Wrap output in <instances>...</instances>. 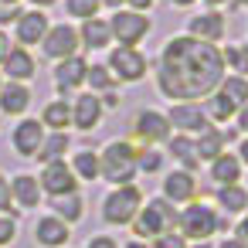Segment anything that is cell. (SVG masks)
Returning <instances> with one entry per match:
<instances>
[{"label": "cell", "mask_w": 248, "mask_h": 248, "mask_svg": "<svg viewBox=\"0 0 248 248\" xmlns=\"http://www.w3.org/2000/svg\"><path fill=\"white\" fill-rule=\"evenodd\" d=\"M194 248H211V245H194Z\"/></svg>", "instance_id": "obj_56"}, {"label": "cell", "mask_w": 248, "mask_h": 248, "mask_svg": "<svg viewBox=\"0 0 248 248\" xmlns=\"http://www.w3.org/2000/svg\"><path fill=\"white\" fill-rule=\"evenodd\" d=\"M45 34H48V17L41 11L17 17V41L21 45H38V41H45Z\"/></svg>", "instance_id": "obj_16"}, {"label": "cell", "mask_w": 248, "mask_h": 248, "mask_svg": "<svg viewBox=\"0 0 248 248\" xmlns=\"http://www.w3.org/2000/svg\"><path fill=\"white\" fill-rule=\"evenodd\" d=\"M34 4H38V7H48V4H55V0H34Z\"/></svg>", "instance_id": "obj_52"}, {"label": "cell", "mask_w": 248, "mask_h": 248, "mask_svg": "<svg viewBox=\"0 0 248 248\" xmlns=\"http://www.w3.org/2000/svg\"><path fill=\"white\" fill-rule=\"evenodd\" d=\"M99 7H102V0H68V14L82 17V21H92Z\"/></svg>", "instance_id": "obj_34"}, {"label": "cell", "mask_w": 248, "mask_h": 248, "mask_svg": "<svg viewBox=\"0 0 248 248\" xmlns=\"http://www.w3.org/2000/svg\"><path fill=\"white\" fill-rule=\"evenodd\" d=\"M234 116H238V129H241V133H248V102H245Z\"/></svg>", "instance_id": "obj_41"}, {"label": "cell", "mask_w": 248, "mask_h": 248, "mask_svg": "<svg viewBox=\"0 0 248 248\" xmlns=\"http://www.w3.org/2000/svg\"><path fill=\"white\" fill-rule=\"evenodd\" d=\"M45 55L55 62H65V58H72L75 51H78V31L72 28V24H55V28H48V34H45Z\"/></svg>", "instance_id": "obj_7"}, {"label": "cell", "mask_w": 248, "mask_h": 248, "mask_svg": "<svg viewBox=\"0 0 248 248\" xmlns=\"http://www.w3.org/2000/svg\"><path fill=\"white\" fill-rule=\"evenodd\" d=\"M89 248H116V238H92Z\"/></svg>", "instance_id": "obj_43"}, {"label": "cell", "mask_w": 248, "mask_h": 248, "mask_svg": "<svg viewBox=\"0 0 248 248\" xmlns=\"http://www.w3.org/2000/svg\"><path fill=\"white\" fill-rule=\"evenodd\" d=\"M41 143H45V133H41V123H38V119H24V123L14 129V150H17L21 156H38Z\"/></svg>", "instance_id": "obj_14"}, {"label": "cell", "mask_w": 248, "mask_h": 248, "mask_svg": "<svg viewBox=\"0 0 248 248\" xmlns=\"http://www.w3.org/2000/svg\"><path fill=\"white\" fill-rule=\"evenodd\" d=\"M28 102H31V89L21 82H11V85L0 89V109L11 112V116H21L28 109Z\"/></svg>", "instance_id": "obj_18"}, {"label": "cell", "mask_w": 248, "mask_h": 248, "mask_svg": "<svg viewBox=\"0 0 248 248\" xmlns=\"http://www.w3.org/2000/svg\"><path fill=\"white\" fill-rule=\"evenodd\" d=\"M207 4H211V7H221V4H228V0H207Z\"/></svg>", "instance_id": "obj_51"}, {"label": "cell", "mask_w": 248, "mask_h": 248, "mask_svg": "<svg viewBox=\"0 0 248 248\" xmlns=\"http://www.w3.org/2000/svg\"><path fill=\"white\" fill-rule=\"evenodd\" d=\"M51 197H65V194H75V170L68 167V163H62V160H51V163H45V170H41V180H38Z\"/></svg>", "instance_id": "obj_9"}, {"label": "cell", "mask_w": 248, "mask_h": 248, "mask_svg": "<svg viewBox=\"0 0 248 248\" xmlns=\"http://www.w3.org/2000/svg\"><path fill=\"white\" fill-rule=\"evenodd\" d=\"M170 153H173V156L184 163V170H190V173H194L197 163H201V160H197V146H194L187 136H173V140H170Z\"/></svg>", "instance_id": "obj_28"}, {"label": "cell", "mask_w": 248, "mask_h": 248, "mask_svg": "<svg viewBox=\"0 0 248 248\" xmlns=\"http://www.w3.org/2000/svg\"><path fill=\"white\" fill-rule=\"evenodd\" d=\"M102 4H109V7H119V4H123V0H102Z\"/></svg>", "instance_id": "obj_50"}, {"label": "cell", "mask_w": 248, "mask_h": 248, "mask_svg": "<svg viewBox=\"0 0 248 248\" xmlns=\"http://www.w3.org/2000/svg\"><path fill=\"white\" fill-rule=\"evenodd\" d=\"M82 180H95L99 177V156L92 153V150H82L78 156H75V167H72Z\"/></svg>", "instance_id": "obj_33"}, {"label": "cell", "mask_w": 248, "mask_h": 248, "mask_svg": "<svg viewBox=\"0 0 248 248\" xmlns=\"http://www.w3.org/2000/svg\"><path fill=\"white\" fill-rule=\"evenodd\" d=\"M221 55H224V65L234 68V75H241V78L248 75V45H228Z\"/></svg>", "instance_id": "obj_32"}, {"label": "cell", "mask_w": 248, "mask_h": 248, "mask_svg": "<svg viewBox=\"0 0 248 248\" xmlns=\"http://www.w3.org/2000/svg\"><path fill=\"white\" fill-rule=\"evenodd\" d=\"M163 194H167V201L173 204H190L194 201V194H197V184H194V173L190 170H173L167 180H163Z\"/></svg>", "instance_id": "obj_11"}, {"label": "cell", "mask_w": 248, "mask_h": 248, "mask_svg": "<svg viewBox=\"0 0 248 248\" xmlns=\"http://www.w3.org/2000/svg\"><path fill=\"white\" fill-rule=\"evenodd\" d=\"M109 68H112V75H116L119 82H140L143 72H146V58H143L140 51L119 45V48H112V55H109Z\"/></svg>", "instance_id": "obj_8"}, {"label": "cell", "mask_w": 248, "mask_h": 248, "mask_svg": "<svg viewBox=\"0 0 248 248\" xmlns=\"http://www.w3.org/2000/svg\"><path fill=\"white\" fill-rule=\"evenodd\" d=\"M11 201H14V194H11V184L0 177V214H7V217H14V207H11Z\"/></svg>", "instance_id": "obj_37"}, {"label": "cell", "mask_w": 248, "mask_h": 248, "mask_svg": "<svg viewBox=\"0 0 248 248\" xmlns=\"http://www.w3.org/2000/svg\"><path fill=\"white\" fill-rule=\"evenodd\" d=\"M160 160H163L160 153H143V156H140V167H143L146 173H156V170H160Z\"/></svg>", "instance_id": "obj_39"}, {"label": "cell", "mask_w": 248, "mask_h": 248, "mask_svg": "<svg viewBox=\"0 0 248 248\" xmlns=\"http://www.w3.org/2000/svg\"><path fill=\"white\" fill-rule=\"evenodd\" d=\"M221 82H224V55L214 45L180 34V38H170L167 48L160 51L156 89L167 99L197 102V99H207L211 92H217Z\"/></svg>", "instance_id": "obj_1"}, {"label": "cell", "mask_w": 248, "mask_h": 248, "mask_svg": "<svg viewBox=\"0 0 248 248\" xmlns=\"http://www.w3.org/2000/svg\"><path fill=\"white\" fill-rule=\"evenodd\" d=\"M4 72H7V78H14V82L31 78V75H34V58H31L24 48H11L7 58H4Z\"/></svg>", "instance_id": "obj_19"}, {"label": "cell", "mask_w": 248, "mask_h": 248, "mask_svg": "<svg viewBox=\"0 0 248 248\" xmlns=\"http://www.w3.org/2000/svg\"><path fill=\"white\" fill-rule=\"evenodd\" d=\"M0 4H17V0H0Z\"/></svg>", "instance_id": "obj_54"}, {"label": "cell", "mask_w": 248, "mask_h": 248, "mask_svg": "<svg viewBox=\"0 0 248 248\" xmlns=\"http://www.w3.org/2000/svg\"><path fill=\"white\" fill-rule=\"evenodd\" d=\"M11 194H14V201H17L21 207H34V204L41 201V184H38L34 177H28V173H17V177L11 180Z\"/></svg>", "instance_id": "obj_20"}, {"label": "cell", "mask_w": 248, "mask_h": 248, "mask_svg": "<svg viewBox=\"0 0 248 248\" xmlns=\"http://www.w3.org/2000/svg\"><path fill=\"white\" fill-rule=\"evenodd\" d=\"M173 4H177V7H187V4H194V0H173Z\"/></svg>", "instance_id": "obj_53"}, {"label": "cell", "mask_w": 248, "mask_h": 248, "mask_svg": "<svg viewBox=\"0 0 248 248\" xmlns=\"http://www.w3.org/2000/svg\"><path fill=\"white\" fill-rule=\"evenodd\" d=\"M85 82H89L92 89H99V92H109L116 78H109V68H106V65H92L89 75H85Z\"/></svg>", "instance_id": "obj_35"}, {"label": "cell", "mask_w": 248, "mask_h": 248, "mask_svg": "<svg viewBox=\"0 0 248 248\" xmlns=\"http://www.w3.org/2000/svg\"><path fill=\"white\" fill-rule=\"evenodd\" d=\"M7 51H11V41H7V34H4V31H0V62L7 58Z\"/></svg>", "instance_id": "obj_44"}, {"label": "cell", "mask_w": 248, "mask_h": 248, "mask_svg": "<svg viewBox=\"0 0 248 248\" xmlns=\"http://www.w3.org/2000/svg\"><path fill=\"white\" fill-rule=\"evenodd\" d=\"M129 4H133V11L140 14V11H150V7H153V0H129Z\"/></svg>", "instance_id": "obj_45"}, {"label": "cell", "mask_w": 248, "mask_h": 248, "mask_svg": "<svg viewBox=\"0 0 248 248\" xmlns=\"http://www.w3.org/2000/svg\"><path fill=\"white\" fill-rule=\"evenodd\" d=\"M238 160L248 163V140H241V146H238Z\"/></svg>", "instance_id": "obj_48"}, {"label": "cell", "mask_w": 248, "mask_h": 248, "mask_svg": "<svg viewBox=\"0 0 248 248\" xmlns=\"http://www.w3.org/2000/svg\"><path fill=\"white\" fill-rule=\"evenodd\" d=\"M211 177H214L217 187H224V184H238V177H241V160L231 156V153H221V156L211 163Z\"/></svg>", "instance_id": "obj_22"}, {"label": "cell", "mask_w": 248, "mask_h": 248, "mask_svg": "<svg viewBox=\"0 0 248 248\" xmlns=\"http://www.w3.org/2000/svg\"><path fill=\"white\" fill-rule=\"evenodd\" d=\"M14 231H17V228H14V217H7V214H4V217H0V245L14 241Z\"/></svg>", "instance_id": "obj_38"}, {"label": "cell", "mask_w": 248, "mask_h": 248, "mask_svg": "<svg viewBox=\"0 0 248 248\" xmlns=\"http://www.w3.org/2000/svg\"><path fill=\"white\" fill-rule=\"evenodd\" d=\"M68 150V136L62 133V129H55L51 136H45V143H41V150H38V160L41 163H51V160H62V153Z\"/></svg>", "instance_id": "obj_27"}, {"label": "cell", "mask_w": 248, "mask_h": 248, "mask_svg": "<svg viewBox=\"0 0 248 248\" xmlns=\"http://www.w3.org/2000/svg\"><path fill=\"white\" fill-rule=\"evenodd\" d=\"M217 204H221L228 214H238V211L248 207V190L238 187V184H224V187H217Z\"/></svg>", "instance_id": "obj_24"}, {"label": "cell", "mask_w": 248, "mask_h": 248, "mask_svg": "<svg viewBox=\"0 0 248 248\" xmlns=\"http://www.w3.org/2000/svg\"><path fill=\"white\" fill-rule=\"evenodd\" d=\"M170 126H177L184 133H204V129H211L207 126V112L201 106H190V102H180V106L170 109Z\"/></svg>", "instance_id": "obj_10"}, {"label": "cell", "mask_w": 248, "mask_h": 248, "mask_svg": "<svg viewBox=\"0 0 248 248\" xmlns=\"http://www.w3.org/2000/svg\"><path fill=\"white\" fill-rule=\"evenodd\" d=\"M17 4H0V24H7V21H17Z\"/></svg>", "instance_id": "obj_40"}, {"label": "cell", "mask_w": 248, "mask_h": 248, "mask_svg": "<svg viewBox=\"0 0 248 248\" xmlns=\"http://www.w3.org/2000/svg\"><path fill=\"white\" fill-rule=\"evenodd\" d=\"M187 34L190 38H197V41H207V45H217L221 38H224V17L221 14H201V17H194L190 24H187Z\"/></svg>", "instance_id": "obj_12"}, {"label": "cell", "mask_w": 248, "mask_h": 248, "mask_svg": "<svg viewBox=\"0 0 248 248\" xmlns=\"http://www.w3.org/2000/svg\"><path fill=\"white\" fill-rule=\"evenodd\" d=\"M153 248H187V241H184V234L163 231V234H156V245Z\"/></svg>", "instance_id": "obj_36"}, {"label": "cell", "mask_w": 248, "mask_h": 248, "mask_svg": "<svg viewBox=\"0 0 248 248\" xmlns=\"http://www.w3.org/2000/svg\"><path fill=\"white\" fill-rule=\"evenodd\" d=\"M51 207H55V217H62V221H78L82 217V197L78 194L51 197Z\"/></svg>", "instance_id": "obj_29"}, {"label": "cell", "mask_w": 248, "mask_h": 248, "mask_svg": "<svg viewBox=\"0 0 248 248\" xmlns=\"http://www.w3.org/2000/svg\"><path fill=\"white\" fill-rule=\"evenodd\" d=\"M99 116H102V102H99L95 95H82V99L72 106V123H75L78 129H95Z\"/></svg>", "instance_id": "obj_17"}, {"label": "cell", "mask_w": 248, "mask_h": 248, "mask_svg": "<svg viewBox=\"0 0 248 248\" xmlns=\"http://www.w3.org/2000/svg\"><path fill=\"white\" fill-rule=\"evenodd\" d=\"M116 102H119V99H116V92H106V99H102V109H106V106H109V109H112V106H116Z\"/></svg>", "instance_id": "obj_46"}, {"label": "cell", "mask_w": 248, "mask_h": 248, "mask_svg": "<svg viewBox=\"0 0 248 248\" xmlns=\"http://www.w3.org/2000/svg\"><path fill=\"white\" fill-rule=\"evenodd\" d=\"M109 31H112V38H116L119 45L133 48L136 41H143V38H146V31H150V21H146L143 14H136V11H119V14L112 17Z\"/></svg>", "instance_id": "obj_6"}, {"label": "cell", "mask_w": 248, "mask_h": 248, "mask_svg": "<svg viewBox=\"0 0 248 248\" xmlns=\"http://www.w3.org/2000/svg\"><path fill=\"white\" fill-rule=\"evenodd\" d=\"M224 143H228V140H224L221 129H204L201 140L194 143V146H197V160H217L221 150H224Z\"/></svg>", "instance_id": "obj_23"}, {"label": "cell", "mask_w": 248, "mask_h": 248, "mask_svg": "<svg viewBox=\"0 0 248 248\" xmlns=\"http://www.w3.org/2000/svg\"><path fill=\"white\" fill-rule=\"evenodd\" d=\"M140 204H143V190L123 184L119 190H112V194L102 201V217H106L109 224H129V221L140 214Z\"/></svg>", "instance_id": "obj_4"}, {"label": "cell", "mask_w": 248, "mask_h": 248, "mask_svg": "<svg viewBox=\"0 0 248 248\" xmlns=\"http://www.w3.org/2000/svg\"><path fill=\"white\" fill-rule=\"evenodd\" d=\"M238 4H241V7H248V0H238Z\"/></svg>", "instance_id": "obj_55"}, {"label": "cell", "mask_w": 248, "mask_h": 248, "mask_svg": "<svg viewBox=\"0 0 248 248\" xmlns=\"http://www.w3.org/2000/svg\"><path fill=\"white\" fill-rule=\"evenodd\" d=\"M68 123H72V106H68V102L55 99V102L45 106V126H51V129H65Z\"/></svg>", "instance_id": "obj_30"}, {"label": "cell", "mask_w": 248, "mask_h": 248, "mask_svg": "<svg viewBox=\"0 0 248 248\" xmlns=\"http://www.w3.org/2000/svg\"><path fill=\"white\" fill-rule=\"evenodd\" d=\"M126 248H150V245H146V241H129Z\"/></svg>", "instance_id": "obj_49"}, {"label": "cell", "mask_w": 248, "mask_h": 248, "mask_svg": "<svg viewBox=\"0 0 248 248\" xmlns=\"http://www.w3.org/2000/svg\"><path fill=\"white\" fill-rule=\"evenodd\" d=\"M167 133H170V119H163L160 112L143 109V112L136 116V136H140V140L156 143V140H167Z\"/></svg>", "instance_id": "obj_15"}, {"label": "cell", "mask_w": 248, "mask_h": 248, "mask_svg": "<svg viewBox=\"0 0 248 248\" xmlns=\"http://www.w3.org/2000/svg\"><path fill=\"white\" fill-rule=\"evenodd\" d=\"M85 75H89V65H85L78 55H72V58L58 62V68H55V85H58L62 92H72V89H78V85L85 82Z\"/></svg>", "instance_id": "obj_13"}, {"label": "cell", "mask_w": 248, "mask_h": 248, "mask_svg": "<svg viewBox=\"0 0 248 248\" xmlns=\"http://www.w3.org/2000/svg\"><path fill=\"white\" fill-rule=\"evenodd\" d=\"M109 38H112V31H109V24H106V21L92 17V21H85V24H82V41H85L89 48H106V45H109Z\"/></svg>", "instance_id": "obj_26"}, {"label": "cell", "mask_w": 248, "mask_h": 248, "mask_svg": "<svg viewBox=\"0 0 248 248\" xmlns=\"http://www.w3.org/2000/svg\"><path fill=\"white\" fill-rule=\"evenodd\" d=\"M238 241H241V245L248 248V214H245V217L238 221Z\"/></svg>", "instance_id": "obj_42"}, {"label": "cell", "mask_w": 248, "mask_h": 248, "mask_svg": "<svg viewBox=\"0 0 248 248\" xmlns=\"http://www.w3.org/2000/svg\"><path fill=\"white\" fill-rule=\"evenodd\" d=\"M140 167V156L129 143H109L102 150V160H99V173L112 184H129L133 173Z\"/></svg>", "instance_id": "obj_2"}, {"label": "cell", "mask_w": 248, "mask_h": 248, "mask_svg": "<svg viewBox=\"0 0 248 248\" xmlns=\"http://www.w3.org/2000/svg\"><path fill=\"white\" fill-rule=\"evenodd\" d=\"M217 248H245V245H241V241H238V238H228V241H221V245H217Z\"/></svg>", "instance_id": "obj_47"}, {"label": "cell", "mask_w": 248, "mask_h": 248, "mask_svg": "<svg viewBox=\"0 0 248 248\" xmlns=\"http://www.w3.org/2000/svg\"><path fill=\"white\" fill-rule=\"evenodd\" d=\"M204 112H207V119H214V123H228V119L238 112V106H234L224 92H211V95H207V109H204Z\"/></svg>", "instance_id": "obj_25"}, {"label": "cell", "mask_w": 248, "mask_h": 248, "mask_svg": "<svg viewBox=\"0 0 248 248\" xmlns=\"http://www.w3.org/2000/svg\"><path fill=\"white\" fill-rule=\"evenodd\" d=\"M217 92H224L238 109L248 102V78H241V75H231V78H224L221 85H217Z\"/></svg>", "instance_id": "obj_31"}, {"label": "cell", "mask_w": 248, "mask_h": 248, "mask_svg": "<svg viewBox=\"0 0 248 248\" xmlns=\"http://www.w3.org/2000/svg\"><path fill=\"white\" fill-rule=\"evenodd\" d=\"M177 224H180V231H184V238H194V241H204V238H211L217 228H221V217L207 207V204H187V211H180V217H177Z\"/></svg>", "instance_id": "obj_5"}, {"label": "cell", "mask_w": 248, "mask_h": 248, "mask_svg": "<svg viewBox=\"0 0 248 248\" xmlns=\"http://www.w3.org/2000/svg\"><path fill=\"white\" fill-rule=\"evenodd\" d=\"M177 211H173V204L170 201H163V197H156V201H150L129 224H133V231L140 234V238H156V234H163V231H170L173 224H177Z\"/></svg>", "instance_id": "obj_3"}, {"label": "cell", "mask_w": 248, "mask_h": 248, "mask_svg": "<svg viewBox=\"0 0 248 248\" xmlns=\"http://www.w3.org/2000/svg\"><path fill=\"white\" fill-rule=\"evenodd\" d=\"M38 241H41L45 248L65 245V241H68V224H65L62 217H41V221H38Z\"/></svg>", "instance_id": "obj_21"}]
</instances>
